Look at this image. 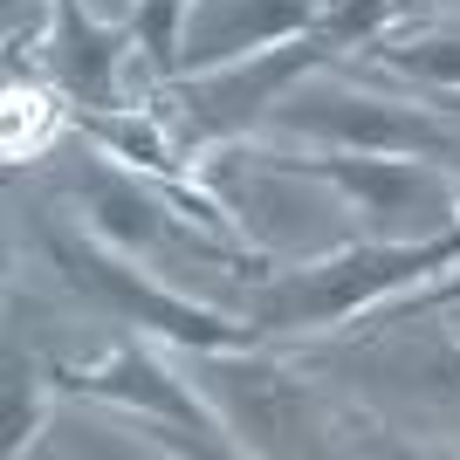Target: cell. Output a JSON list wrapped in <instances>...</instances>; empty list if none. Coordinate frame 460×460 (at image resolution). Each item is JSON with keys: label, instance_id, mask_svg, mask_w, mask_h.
Listing matches in <instances>:
<instances>
[{"label": "cell", "instance_id": "obj_1", "mask_svg": "<svg viewBox=\"0 0 460 460\" xmlns=\"http://www.w3.org/2000/svg\"><path fill=\"white\" fill-rule=\"evenodd\" d=\"M460 241H433V248H378V254H350L337 269H316L309 282H288L269 296V323H323V316H344L350 303H371L378 288L412 282V275L454 261Z\"/></svg>", "mask_w": 460, "mask_h": 460}, {"label": "cell", "instance_id": "obj_2", "mask_svg": "<svg viewBox=\"0 0 460 460\" xmlns=\"http://www.w3.org/2000/svg\"><path fill=\"white\" fill-rule=\"evenodd\" d=\"M282 124L337 137V145H358V152H454V137L433 131L426 117L385 111L371 96H309V103H288Z\"/></svg>", "mask_w": 460, "mask_h": 460}, {"label": "cell", "instance_id": "obj_3", "mask_svg": "<svg viewBox=\"0 0 460 460\" xmlns=\"http://www.w3.org/2000/svg\"><path fill=\"white\" fill-rule=\"evenodd\" d=\"M323 172L344 192H358L385 227H420L426 234V227H440L447 207H454V199H447L426 172H412V165H344V158H330Z\"/></svg>", "mask_w": 460, "mask_h": 460}, {"label": "cell", "instance_id": "obj_4", "mask_svg": "<svg viewBox=\"0 0 460 460\" xmlns=\"http://www.w3.org/2000/svg\"><path fill=\"white\" fill-rule=\"evenodd\" d=\"M309 21V0H213L199 7L186 28V56L192 62H213V56H234V49H248V41H269L282 28Z\"/></svg>", "mask_w": 460, "mask_h": 460}, {"label": "cell", "instance_id": "obj_5", "mask_svg": "<svg viewBox=\"0 0 460 460\" xmlns=\"http://www.w3.org/2000/svg\"><path fill=\"white\" fill-rule=\"evenodd\" d=\"M76 275H83V282H96L117 309H131V316H152V323L165 330V337H179V344H227V337H234L227 323H213V316H199V309L172 303V296H158V288H145L137 275L111 269V261H96V254H76Z\"/></svg>", "mask_w": 460, "mask_h": 460}, {"label": "cell", "instance_id": "obj_6", "mask_svg": "<svg viewBox=\"0 0 460 460\" xmlns=\"http://www.w3.org/2000/svg\"><path fill=\"white\" fill-rule=\"evenodd\" d=\"M309 62H316V49H282V56L254 62V69H241V76H220L213 90H199L192 124H199V131H234L241 117H254L288 76H296V69H309Z\"/></svg>", "mask_w": 460, "mask_h": 460}, {"label": "cell", "instance_id": "obj_7", "mask_svg": "<svg viewBox=\"0 0 460 460\" xmlns=\"http://www.w3.org/2000/svg\"><path fill=\"white\" fill-rule=\"evenodd\" d=\"M220 385H227L248 433H288L296 426V399H288V385L275 371H220Z\"/></svg>", "mask_w": 460, "mask_h": 460}, {"label": "cell", "instance_id": "obj_8", "mask_svg": "<svg viewBox=\"0 0 460 460\" xmlns=\"http://www.w3.org/2000/svg\"><path fill=\"white\" fill-rule=\"evenodd\" d=\"M96 392H117V399H137V405H152V412H165V420H179V426H192L199 433V412H192V399L179 392V385H165L158 378V365H145V358H117L103 378H90Z\"/></svg>", "mask_w": 460, "mask_h": 460}, {"label": "cell", "instance_id": "obj_9", "mask_svg": "<svg viewBox=\"0 0 460 460\" xmlns=\"http://www.w3.org/2000/svg\"><path fill=\"white\" fill-rule=\"evenodd\" d=\"M96 220H103L117 241H152V234H158L152 207H145L137 192H124V186H96Z\"/></svg>", "mask_w": 460, "mask_h": 460}, {"label": "cell", "instance_id": "obj_10", "mask_svg": "<svg viewBox=\"0 0 460 460\" xmlns=\"http://www.w3.org/2000/svg\"><path fill=\"white\" fill-rule=\"evenodd\" d=\"M399 69L412 76H433V83H460V41H420V49H392Z\"/></svg>", "mask_w": 460, "mask_h": 460}, {"label": "cell", "instance_id": "obj_11", "mask_svg": "<svg viewBox=\"0 0 460 460\" xmlns=\"http://www.w3.org/2000/svg\"><path fill=\"white\" fill-rule=\"evenodd\" d=\"M172 7H179V0H152V14H145V41H152L158 56L172 49Z\"/></svg>", "mask_w": 460, "mask_h": 460}, {"label": "cell", "instance_id": "obj_12", "mask_svg": "<svg viewBox=\"0 0 460 460\" xmlns=\"http://www.w3.org/2000/svg\"><path fill=\"white\" fill-rule=\"evenodd\" d=\"M454 296H460V282H454Z\"/></svg>", "mask_w": 460, "mask_h": 460}]
</instances>
